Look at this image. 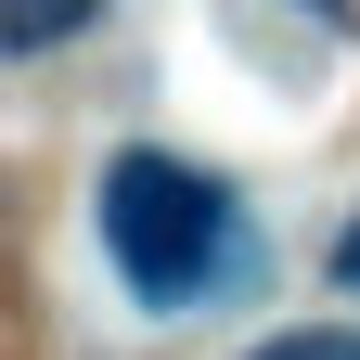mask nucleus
Returning a JSON list of instances; mask_svg holds the SVG:
<instances>
[{"instance_id":"f257e3e1","label":"nucleus","mask_w":360,"mask_h":360,"mask_svg":"<svg viewBox=\"0 0 360 360\" xmlns=\"http://www.w3.org/2000/svg\"><path fill=\"white\" fill-rule=\"evenodd\" d=\"M103 257H116V283L142 296V309H193L219 270L245 257V219L232 193H219L206 167H180V155H116L103 167Z\"/></svg>"},{"instance_id":"f03ea898","label":"nucleus","mask_w":360,"mask_h":360,"mask_svg":"<svg viewBox=\"0 0 360 360\" xmlns=\"http://www.w3.org/2000/svg\"><path fill=\"white\" fill-rule=\"evenodd\" d=\"M257 360H360V335H270Z\"/></svg>"},{"instance_id":"7ed1b4c3","label":"nucleus","mask_w":360,"mask_h":360,"mask_svg":"<svg viewBox=\"0 0 360 360\" xmlns=\"http://www.w3.org/2000/svg\"><path fill=\"white\" fill-rule=\"evenodd\" d=\"M90 0H13V39H52V26H77Z\"/></svg>"},{"instance_id":"20e7f679","label":"nucleus","mask_w":360,"mask_h":360,"mask_svg":"<svg viewBox=\"0 0 360 360\" xmlns=\"http://www.w3.org/2000/svg\"><path fill=\"white\" fill-rule=\"evenodd\" d=\"M335 283H360V219H347V232H335Z\"/></svg>"}]
</instances>
